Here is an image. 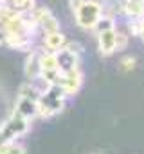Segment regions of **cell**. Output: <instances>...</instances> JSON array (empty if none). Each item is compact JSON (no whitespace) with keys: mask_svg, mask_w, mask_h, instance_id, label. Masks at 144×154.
Instances as JSON below:
<instances>
[{"mask_svg":"<svg viewBox=\"0 0 144 154\" xmlns=\"http://www.w3.org/2000/svg\"><path fill=\"white\" fill-rule=\"evenodd\" d=\"M25 74L34 79V77L41 75V65H40V54H31V57L27 59V65H25Z\"/></svg>","mask_w":144,"mask_h":154,"instance_id":"5b68a950","label":"cell"},{"mask_svg":"<svg viewBox=\"0 0 144 154\" xmlns=\"http://www.w3.org/2000/svg\"><path fill=\"white\" fill-rule=\"evenodd\" d=\"M0 154H24V149L15 142H0Z\"/></svg>","mask_w":144,"mask_h":154,"instance_id":"8992f818","label":"cell"},{"mask_svg":"<svg viewBox=\"0 0 144 154\" xmlns=\"http://www.w3.org/2000/svg\"><path fill=\"white\" fill-rule=\"evenodd\" d=\"M97 5H94L92 2H81V5L76 9V16H77V22L85 27H90L94 25V22L97 20Z\"/></svg>","mask_w":144,"mask_h":154,"instance_id":"7a4b0ae2","label":"cell"},{"mask_svg":"<svg viewBox=\"0 0 144 154\" xmlns=\"http://www.w3.org/2000/svg\"><path fill=\"white\" fill-rule=\"evenodd\" d=\"M29 127V120L22 118V116L15 115L7 118L4 122V125L0 127V142H15V138H18L22 133H25Z\"/></svg>","mask_w":144,"mask_h":154,"instance_id":"6da1fadb","label":"cell"},{"mask_svg":"<svg viewBox=\"0 0 144 154\" xmlns=\"http://www.w3.org/2000/svg\"><path fill=\"white\" fill-rule=\"evenodd\" d=\"M36 113H38V100L20 95V99H18V102H16V108H15V115L29 120V118H33Z\"/></svg>","mask_w":144,"mask_h":154,"instance_id":"3957f363","label":"cell"},{"mask_svg":"<svg viewBox=\"0 0 144 154\" xmlns=\"http://www.w3.org/2000/svg\"><path fill=\"white\" fill-rule=\"evenodd\" d=\"M0 4L18 14H27L34 9V0H0Z\"/></svg>","mask_w":144,"mask_h":154,"instance_id":"277c9868","label":"cell"},{"mask_svg":"<svg viewBox=\"0 0 144 154\" xmlns=\"http://www.w3.org/2000/svg\"><path fill=\"white\" fill-rule=\"evenodd\" d=\"M0 45H7V34L2 27H0Z\"/></svg>","mask_w":144,"mask_h":154,"instance_id":"52a82bcc","label":"cell"}]
</instances>
